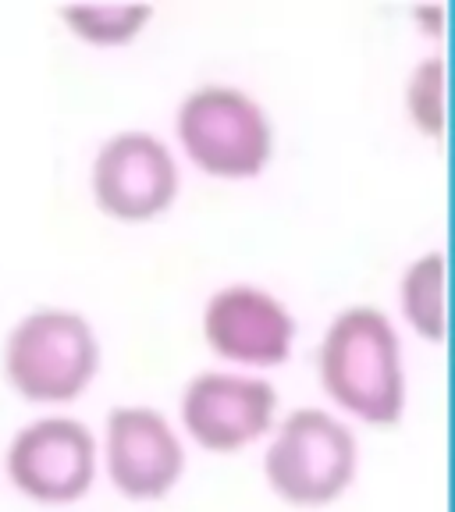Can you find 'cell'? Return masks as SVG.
Here are the masks:
<instances>
[{"label":"cell","mask_w":455,"mask_h":512,"mask_svg":"<svg viewBox=\"0 0 455 512\" xmlns=\"http://www.w3.org/2000/svg\"><path fill=\"white\" fill-rule=\"evenodd\" d=\"M317 374L328 399L352 420L388 431L406 413V356L395 320L370 303H352L320 335Z\"/></svg>","instance_id":"obj_1"},{"label":"cell","mask_w":455,"mask_h":512,"mask_svg":"<svg viewBox=\"0 0 455 512\" xmlns=\"http://www.w3.org/2000/svg\"><path fill=\"white\" fill-rule=\"evenodd\" d=\"M104 367V345L93 320L75 306L43 303L4 331L0 374L18 399L61 409L82 399Z\"/></svg>","instance_id":"obj_2"},{"label":"cell","mask_w":455,"mask_h":512,"mask_svg":"<svg viewBox=\"0 0 455 512\" xmlns=\"http://www.w3.org/2000/svg\"><path fill=\"white\" fill-rule=\"evenodd\" d=\"M175 139L192 168L221 182L260 178L274 157V125L264 104L232 82H203L182 96Z\"/></svg>","instance_id":"obj_3"},{"label":"cell","mask_w":455,"mask_h":512,"mask_svg":"<svg viewBox=\"0 0 455 512\" xmlns=\"http://www.w3.org/2000/svg\"><path fill=\"white\" fill-rule=\"evenodd\" d=\"M360 470V441L342 416L303 406L274 424L264 452V480L296 509L331 505L352 488Z\"/></svg>","instance_id":"obj_4"},{"label":"cell","mask_w":455,"mask_h":512,"mask_svg":"<svg viewBox=\"0 0 455 512\" xmlns=\"http://www.w3.org/2000/svg\"><path fill=\"white\" fill-rule=\"evenodd\" d=\"M11 488L40 505H75L100 473V438L72 413H40L15 427L4 445Z\"/></svg>","instance_id":"obj_5"},{"label":"cell","mask_w":455,"mask_h":512,"mask_svg":"<svg viewBox=\"0 0 455 512\" xmlns=\"http://www.w3.org/2000/svg\"><path fill=\"white\" fill-rule=\"evenodd\" d=\"M182 189L178 157L150 128H118L93 150L89 196L114 221L139 224L168 214Z\"/></svg>","instance_id":"obj_6"},{"label":"cell","mask_w":455,"mask_h":512,"mask_svg":"<svg viewBox=\"0 0 455 512\" xmlns=\"http://www.w3.org/2000/svg\"><path fill=\"white\" fill-rule=\"evenodd\" d=\"M278 392L260 374L200 370L178 395V424L203 452L232 456L274 431Z\"/></svg>","instance_id":"obj_7"},{"label":"cell","mask_w":455,"mask_h":512,"mask_svg":"<svg viewBox=\"0 0 455 512\" xmlns=\"http://www.w3.org/2000/svg\"><path fill=\"white\" fill-rule=\"evenodd\" d=\"M100 470L128 502H160L185 473V441L168 416L153 406L125 402L104 420Z\"/></svg>","instance_id":"obj_8"},{"label":"cell","mask_w":455,"mask_h":512,"mask_svg":"<svg viewBox=\"0 0 455 512\" xmlns=\"http://www.w3.org/2000/svg\"><path fill=\"white\" fill-rule=\"evenodd\" d=\"M203 342L224 363L246 370H271L292 360L296 317L274 292L253 281H232L203 303Z\"/></svg>","instance_id":"obj_9"},{"label":"cell","mask_w":455,"mask_h":512,"mask_svg":"<svg viewBox=\"0 0 455 512\" xmlns=\"http://www.w3.org/2000/svg\"><path fill=\"white\" fill-rule=\"evenodd\" d=\"M448 260L441 249L413 256L406 271L399 274V313L413 328L416 338L431 345H441L448 338Z\"/></svg>","instance_id":"obj_10"},{"label":"cell","mask_w":455,"mask_h":512,"mask_svg":"<svg viewBox=\"0 0 455 512\" xmlns=\"http://www.w3.org/2000/svg\"><path fill=\"white\" fill-rule=\"evenodd\" d=\"M57 18L75 40L89 47H128L153 22V4L139 0H89V4H61Z\"/></svg>","instance_id":"obj_11"},{"label":"cell","mask_w":455,"mask_h":512,"mask_svg":"<svg viewBox=\"0 0 455 512\" xmlns=\"http://www.w3.org/2000/svg\"><path fill=\"white\" fill-rule=\"evenodd\" d=\"M406 114L416 125V132L427 139H445L448 128V64L445 57H424L406 79Z\"/></svg>","instance_id":"obj_12"}]
</instances>
